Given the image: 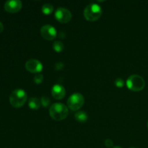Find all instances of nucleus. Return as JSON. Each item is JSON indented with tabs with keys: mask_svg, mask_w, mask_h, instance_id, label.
Returning a JSON list of instances; mask_svg holds the SVG:
<instances>
[{
	"mask_svg": "<svg viewBox=\"0 0 148 148\" xmlns=\"http://www.w3.org/2000/svg\"><path fill=\"white\" fill-rule=\"evenodd\" d=\"M50 116L56 121H62L66 118L69 114V110L66 106L62 103H55L52 104L49 109Z\"/></svg>",
	"mask_w": 148,
	"mask_h": 148,
	"instance_id": "obj_1",
	"label": "nucleus"
},
{
	"mask_svg": "<svg viewBox=\"0 0 148 148\" xmlns=\"http://www.w3.org/2000/svg\"><path fill=\"white\" fill-rule=\"evenodd\" d=\"M102 14V8L96 3H90L84 10V17L88 21H95Z\"/></svg>",
	"mask_w": 148,
	"mask_h": 148,
	"instance_id": "obj_2",
	"label": "nucleus"
},
{
	"mask_svg": "<svg viewBox=\"0 0 148 148\" xmlns=\"http://www.w3.org/2000/svg\"><path fill=\"white\" fill-rule=\"evenodd\" d=\"M27 99L25 91L23 89H15L10 95V103L14 108H19L24 105Z\"/></svg>",
	"mask_w": 148,
	"mask_h": 148,
	"instance_id": "obj_3",
	"label": "nucleus"
},
{
	"mask_svg": "<svg viewBox=\"0 0 148 148\" xmlns=\"http://www.w3.org/2000/svg\"><path fill=\"white\" fill-rule=\"evenodd\" d=\"M127 86L132 91L138 92L144 89L145 86V81L140 75H132L127 79Z\"/></svg>",
	"mask_w": 148,
	"mask_h": 148,
	"instance_id": "obj_4",
	"label": "nucleus"
},
{
	"mask_svg": "<svg viewBox=\"0 0 148 148\" xmlns=\"http://www.w3.org/2000/svg\"><path fill=\"white\" fill-rule=\"evenodd\" d=\"M84 103H85L84 96L79 92L72 94L66 101L68 107L72 111L79 110L83 106Z\"/></svg>",
	"mask_w": 148,
	"mask_h": 148,
	"instance_id": "obj_5",
	"label": "nucleus"
},
{
	"mask_svg": "<svg viewBox=\"0 0 148 148\" xmlns=\"http://www.w3.org/2000/svg\"><path fill=\"white\" fill-rule=\"evenodd\" d=\"M72 13L68 9L64 7H59L55 12V17L62 23H67L72 19Z\"/></svg>",
	"mask_w": 148,
	"mask_h": 148,
	"instance_id": "obj_6",
	"label": "nucleus"
},
{
	"mask_svg": "<svg viewBox=\"0 0 148 148\" xmlns=\"http://www.w3.org/2000/svg\"><path fill=\"white\" fill-rule=\"evenodd\" d=\"M40 34L42 37L48 40H51L56 37V30L51 25H45L40 28Z\"/></svg>",
	"mask_w": 148,
	"mask_h": 148,
	"instance_id": "obj_7",
	"label": "nucleus"
},
{
	"mask_svg": "<svg viewBox=\"0 0 148 148\" xmlns=\"http://www.w3.org/2000/svg\"><path fill=\"white\" fill-rule=\"evenodd\" d=\"M25 68L31 73H39L43 69V64L37 59H31L26 62Z\"/></svg>",
	"mask_w": 148,
	"mask_h": 148,
	"instance_id": "obj_8",
	"label": "nucleus"
},
{
	"mask_svg": "<svg viewBox=\"0 0 148 148\" xmlns=\"http://www.w3.org/2000/svg\"><path fill=\"white\" fill-rule=\"evenodd\" d=\"M22 6L23 4L20 0H8L4 4V9L8 12L15 13L20 11Z\"/></svg>",
	"mask_w": 148,
	"mask_h": 148,
	"instance_id": "obj_9",
	"label": "nucleus"
},
{
	"mask_svg": "<svg viewBox=\"0 0 148 148\" xmlns=\"http://www.w3.org/2000/svg\"><path fill=\"white\" fill-rule=\"evenodd\" d=\"M66 90L64 86L59 84H56L51 88V95L55 99L61 100L64 98Z\"/></svg>",
	"mask_w": 148,
	"mask_h": 148,
	"instance_id": "obj_10",
	"label": "nucleus"
},
{
	"mask_svg": "<svg viewBox=\"0 0 148 148\" xmlns=\"http://www.w3.org/2000/svg\"><path fill=\"white\" fill-rule=\"evenodd\" d=\"M40 101L36 97H32L28 101V106L31 109L38 110L40 106Z\"/></svg>",
	"mask_w": 148,
	"mask_h": 148,
	"instance_id": "obj_11",
	"label": "nucleus"
},
{
	"mask_svg": "<svg viewBox=\"0 0 148 148\" xmlns=\"http://www.w3.org/2000/svg\"><path fill=\"white\" fill-rule=\"evenodd\" d=\"M75 118L78 122L83 123L87 121V120L88 119V115L86 112H85V111H77V112L75 114Z\"/></svg>",
	"mask_w": 148,
	"mask_h": 148,
	"instance_id": "obj_12",
	"label": "nucleus"
},
{
	"mask_svg": "<svg viewBox=\"0 0 148 148\" xmlns=\"http://www.w3.org/2000/svg\"><path fill=\"white\" fill-rule=\"evenodd\" d=\"M41 10L43 14H49L53 11V7L52 4H49V3H46V4H44L42 6Z\"/></svg>",
	"mask_w": 148,
	"mask_h": 148,
	"instance_id": "obj_13",
	"label": "nucleus"
},
{
	"mask_svg": "<svg viewBox=\"0 0 148 148\" xmlns=\"http://www.w3.org/2000/svg\"><path fill=\"white\" fill-rule=\"evenodd\" d=\"M53 49L56 52H61L64 50V43L60 40H56L53 43Z\"/></svg>",
	"mask_w": 148,
	"mask_h": 148,
	"instance_id": "obj_14",
	"label": "nucleus"
},
{
	"mask_svg": "<svg viewBox=\"0 0 148 148\" xmlns=\"http://www.w3.org/2000/svg\"><path fill=\"white\" fill-rule=\"evenodd\" d=\"M50 99L47 96H42L41 98H40V103H41V105L43 107L49 106V104H50Z\"/></svg>",
	"mask_w": 148,
	"mask_h": 148,
	"instance_id": "obj_15",
	"label": "nucleus"
},
{
	"mask_svg": "<svg viewBox=\"0 0 148 148\" xmlns=\"http://www.w3.org/2000/svg\"><path fill=\"white\" fill-rule=\"evenodd\" d=\"M43 75L40 73H38L37 75H35L34 78H33V80L34 82H36V84H40L43 82Z\"/></svg>",
	"mask_w": 148,
	"mask_h": 148,
	"instance_id": "obj_16",
	"label": "nucleus"
},
{
	"mask_svg": "<svg viewBox=\"0 0 148 148\" xmlns=\"http://www.w3.org/2000/svg\"><path fill=\"white\" fill-rule=\"evenodd\" d=\"M114 84L118 88H123L124 86V81L122 78H117L115 79Z\"/></svg>",
	"mask_w": 148,
	"mask_h": 148,
	"instance_id": "obj_17",
	"label": "nucleus"
},
{
	"mask_svg": "<svg viewBox=\"0 0 148 148\" xmlns=\"http://www.w3.org/2000/svg\"><path fill=\"white\" fill-rule=\"evenodd\" d=\"M105 145L108 148H111L114 146V143L111 139H106L105 140Z\"/></svg>",
	"mask_w": 148,
	"mask_h": 148,
	"instance_id": "obj_18",
	"label": "nucleus"
},
{
	"mask_svg": "<svg viewBox=\"0 0 148 148\" xmlns=\"http://www.w3.org/2000/svg\"><path fill=\"white\" fill-rule=\"evenodd\" d=\"M64 63H62V62H57L54 65V68L56 70H62L64 68Z\"/></svg>",
	"mask_w": 148,
	"mask_h": 148,
	"instance_id": "obj_19",
	"label": "nucleus"
},
{
	"mask_svg": "<svg viewBox=\"0 0 148 148\" xmlns=\"http://www.w3.org/2000/svg\"><path fill=\"white\" fill-rule=\"evenodd\" d=\"M3 30H4V25H3L2 23L0 22V33H1V32H2Z\"/></svg>",
	"mask_w": 148,
	"mask_h": 148,
	"instance_id": "obj_20",
	"label": "nucleus"
},
{
	"mask_svg": "<svg viewBox=\"0 0 148 148\" xmlns=\"http://www.w3.org/2000/svg\"><path fill=\"white\" fill-rule=\"evenodd\" d=\"M113 148H122V147H119V146H116V147H113Z\"/></svg>",
	"mask_w": 148,
	"mask_h": 148,
	"instance_id": "obj_21",
	"label": "nucleus"
},
{
	"mask_svg": "<svg viewBox=\"0 0 148 148\" xmlns=\"http://www.w3.org/2000/svg\"><path fill=\"white\" fill-rule=\"evenodd\" d=\"M130 148H136V147H130Z\"/></svg>",
	"mask_w": 148,
	"mask_h": 148,
	"instance_id": "obj_22",
	"label": "nucleus"
},
{
	"mask_svg": "<svg viewBox=\"0 0 148 148\" xmlns=\"http://www.w3.org/2000/svg\"><path fill=\"white\" fill-rule=\"evenodd\" d=\"M147 127H148V121H147Z\"/></svg>",
	"mask_w": 148,
	"mask_h": 148,
	"instance_id": "obj_23",
	"label": "nucleus"
}]
</instances>
